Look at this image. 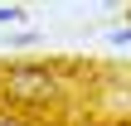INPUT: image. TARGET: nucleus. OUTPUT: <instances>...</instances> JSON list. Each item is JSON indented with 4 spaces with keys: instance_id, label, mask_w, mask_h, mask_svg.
<instances>
[{
    "instance_id": "nucleus-1",
    "label": "nucleus",
    "mask_w": 131,
    "mask_h": 126,
    "mask_svg": "<svg viewBox=\"0 0 131 126\" xmlns=\"http://www.w3.org/2000/svg\"><path fill=\"white\" fill-rule=\"evenodd\" d=\"M10 92L24 97V102L49 97V92H53V73L39 68V63H15V68H10Z\"/></svg>"
},
{
    "instance_id": "nucleus-2",
    "label": "nucleus",
    "mask_w": 131,
    "mask_h": 126,
    "mask_svg": "<svg viewBox=\"0 0 131 126\" xmlns=\"http://www.w3.org/2000/svg\"><path fill=\"white\" fill-rule=\"evenodd\" d=\"M10 19H19V10L15 5H0V24H10Z\"/></svg>"
},
{
    "instance_id": "nucleus-3",
    "label": "nucleus",
    "mask_w": 131,
    "mask_h": 126,
    "mask_svg": "<svg viewBox=\"0 0 131 126\" xmlns=\"http://www.w3.org/2000/svg\"><path fill=\"white\" fill-rule=\"evenodd\" d=\"M122 39H131V29H126V34H122Z\"/></svg>"
}]
</instances>
